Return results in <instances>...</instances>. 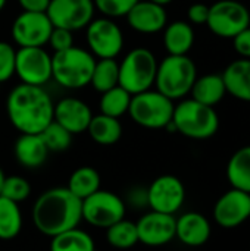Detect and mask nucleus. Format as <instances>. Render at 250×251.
<instances>
[{
  "mask_svg": "<svg viewBox=\"0 0 250 251\" xmlns=\"http://www.w3.org/2000/svg\"><path fill=\"white\" fill-rule=\"evenodd\" d=\"M83 201L66 187L50 188L38 196L32 206V224L38 232L55 237L77 228L83 221Z\"/></svg>",
  "mask_w": 250,
  "mask_h": 251,
  "instance_id": "obj_1",
  "label": "nucleus"
},
{
  "mask_svg": "<svg viewBox=\"0 0 250 251\" xmlns=\"http://www.w3.org/2000/svg\"><path fill=\"white\" fill-rule=\"evenodd\" d=\"M53 101L43 87L19 84L10 90L6 112L21 134H40L53 121Z\"/></svg>",
  "mask_w": 250,
  "mask_h": 251,
  "instance_id": "obj_2",
  "label": "nucleus"
},
{
  "mask_svg": "<svg viewBox=\"0 0 250 251\" xmlns=\"http://www.w3.org/2000/svg\"><path fill=\"white\" fill-rule=\"evenodd\" d=\"M174 131L192 140H208L220 128V118L214 107L193 99L183 100L174 107L171 121Z\"/></svg>",
  "mask_w": 250,
  "mask_h": 251,
  "instance_id": "obj_3",
  "label": "nucleus"
},
{
  "mask_svg": "<svg viewBox=\"0 0 250 251\" xmlns=\"http://www.w3.org/2000/svg\"><path fill=\"white\" fill-rule=\"evenodd\" d=\"M94 65L96 59L90 51L72 46L52 56V78L63 88L78 90L90 85Z\"/></svg>",
  "mask_w": 250,
  "mask_h": 251,
  "instance_id": "obj_4",
  "label": "nucleus"
},
{
  "mask_svg": "<svg viewBox=\"0 0 250 251\" xmlns=\"http://www.w3.org/2000/svg\"><path fill=\"white\" fill-rule=\"evenodd\" d=\"M197 78V68L194 62L186 56L168 54L158 63L155 85L156 90L171 100H178L192 91Z\"/></svg>",
  "mask_w": 250,
  "mask_h": 251,
  "instance_id": "obj_5",
  "label": "nucleus"
},
{
  "mask_svg": "<svg viewBox=\"0 0 250 251\" xmlns=\"http://www.w3.org/2000/svg\"><path fill=\"white\" fill-rule=\"evenodd\" d=\"M158 60L144 47L133 49L119 63V84L131 96L150 90L155 84Z\"/></svg>",
  "mask_w": 250,
  "mask_h": 251,
  "instance_id": "obj_6",
  "label": "nucleus"
},
{
  "mask_svg": "<svg viewBox=\"0 0 250 251\" xmlns=\"http://www.w3.org/2000/svg\"><path fill=\"white\" fill-rule=\"evenodd\" d=\"M174 100L161 94L158 90H147L131 96L128 113L131 119L147 129L167 128L174 115Z\"/></svg>",
  "mask_w": 250,
  "mask_h": 251,
  "instance_id": "obj_7",
  "label": "nucleus"
},
{
  "mask_svg": "<svg viewBox=\"0 0 250 251\" xmlns=\"http://www.w3.org/2000/svg\"><path fill=\"white\" fill-rule=\"evenodd\" d=\"M206 25L217 37L233 40L250 26L249 9L237 0H220L209 6Z\"/></svg>",
  "mask_w": 250,
  "mask_h": 251,
  "instance_id": "obj_8",
  "label": "nucleus"
},
{
  "mask_svg": "<svg viewBox=\"0 0 250 251\" xmlns=\"http://www.w3.org/2000/svg\"><path fill=\"white\" fill-rule=\"evenodd\" d=\"M83 221L96 228H109L115 222L125 218V203L124 200L105 190H97L91 196L83 200Z\"/></svg>",
  "mask_w": 250,
  "mask_h": 251,
  "instance_id": "obj_9",
  "label": "nucleus"
},
{
  "mask_svg": "<svg viewBox=\"0 0 250 251\" xmlns=\"http://www.w3.org/2000/svg\"><path fill=\"white\" fill-rule=\"evenodd\" d=\"M87 44L90 53L99 59H115L124 47L121 28L111 18H96L87 26Z\"/></svg>",
  "mask_w": 250,
  "mask_h": 251,
  "instance_id": "obj_10",
  "label": "nucleus"
},
{
  "mask_svg": "<svg viewBox=\"0 0 250 251\" xmlns=\"http://www.w3.org/2000/svg\"><path fill=\"white\" fill-rule=\"evenodd\" d=\"M15 74L22 84L43 87L52 79V56L44 47H19L16 50Z\"/></svg>",
  "mask_w": 250,
  "mask_h": 251,
  "instance_id": "obj_11",
  "label": "nucleus"
},
{
  "mask_svg": "<svg viewBox=\"0 0 250 251\" xmlns=\"http://www.w3.org/2000/svg\"><path fill=\"white\" fill-rule=\"evenodd\" d=\"M94 10L93 0H50L46 13L53 26L74 32L94 19Z\"/></svg>",
  "mask_w": 250,
  "mask_h": 251,
  "instance_id": "obj_12",
  "label": "nucleus"
},
{
  "mask_svg": "<svg viewBox=\"0 0 250 251\" xmlns=\"http://www.w3.org/2000/svg\"><path fill=\"white\" fill-rule=\"evenodd\" d=\"M147 193V206L150 210L174 215L180 212L186 201V188L180 178L174 175H162L156 178Z\"/></svg>",
  "mask_w": 250,
  "mask_h": 251,
  "instance_id": "obj_13",
  "label": "nucleus"
},
{
  "mask_svg": "<svg viewBox=\"0 0 250 251\" xmlns=\"http://www.w3.org/2000/svg\"><path fill=\"white\" fill-rule=\"evenodd\" d=\"M53 25L46 12H22L12 24V38L19 47H43Z\"/></svg>",
  "mask_w": 250,
  "mask_h": 251,
  "instance_id": "obj_14",
  "label": "nucleus"
},
{
  "mask_svg": "<svg viewBox=\"0 0 250 251\" xmlns=\"http://www.w3.org/2000/svg\"><path fill=\"white\" fill-rule=\"evenodd\" d=\"M212 216L214 221L225 229H233L243 225L250 218L249 193L230 188L217 200Z\"/></svg>",
  "mask_w": 250,
  "mask_h": 251,
  "instance_id": "obj_15",
  "label": "nucleus"
},
{
  "mask_svg": "<svg viewBox=\"0 0 250 251\" xmlns=\"http://www.w3.org/2000/svg\"><path fill=\"white\" fill-rule=\"evenodd\" d=\"M139 243L147 247H162L175 238V216L150 210L136 222Z\"/></svg>",
  "mask_w": 250,
  "mask_h": 251,
  "instance_id": "obj_16",
  "label": "nucleus"
},
{
  "mask_svg": "<svg viewBox=\"0 0 250 251\" xmlns=\"http://www.w3.org/2000/svg\"><path fill=\"white\" fill-rule=\"evenodd\" d=\"M93 118L90 106L75 97H65L53 107V121L68 129L72 135L87 131Z\"/></svg>",
  "mask_w": 250,
  "mask_h": 251,
  "instance_id": "obj_17",
  "label": "nucleus"
},
{
  "mask_svg": "<svg viewBox=\"0 0 250 251\" xmlns=\"http://www.w3.org/2000/svg\"><path fill=\"white\" fill-rule=\"evenodd\" d=\"M212 235L209 219L199 212H187L175 218V238L187 247H202Z\"/></svg>",
  "mask_w": 250,
  "mask_h": 251,
  "instance_id": "obj_18",
  "label": "nucleus"
},
{
  "mask_svg": "<svg viewBox=\"0 0 250 251\" xmlns=\"http://www.w3.org/2000/svg\"><path fill=\"white\" fill-rule=\"evenodd\" d=\"M167 12L164 6H159L149 0H139L127 13L128 25L141 34H155L167 26Z\"/></svg>",
  "mask_w": 250,
  "mask_h": 251,
  "instance_id": "obj_19",
  "label": "nucleus"
},
{
  "mask_svg": "<svg viewBox=\"0 0 250 251\" xmlns=\"http://www.w3.org/2000/svg\"><path fill=\"white\" fill-rule=\"evenodd\" d=\"M13 151L18 163L29 169L40 168L50 153L40 134H21L15 143Z\"/></svg>",
  "mask_w": 250,
  "mask_h": 251,
  "instance_id": "obj_20",
  "label": "nucleus"
},
{
  "mask_svg": "<svg viewBox=\"0 0 250 251\" xmlns=\"http://www.w3.org/2000/svg\"><path fill=\"white\" fill-rule=\"evenodd\" d=\"M225 82L227 94L250 103V59L231 62L221 74Z\"/></svg>",
  "mask_w": 250,
  "mask_h": 251,
  "instance_id": "obj_21",
  "label": "nucleus"
},
{
  "mask_svg": "<svg viewBox=\"0 0 250 251\" xmlns=\"http://www.w3.org/2000/svg\"><path fill=\"white\" fill-rule=\"evenodd\" d=\"M164 46L171 56H186L194 44L193 26L186 21H174L164 28Z\"/></svg>",
  "mask_w": 250,
  "mask_h": 251,
  "instance_id": "obj_22",
  "label": "nucleus"
},
{
  "mask_svg": "<svg viewBox=\"0 0 250 251\" xmlns=\"http://www.w3.org/2000/svg\"><path fill=\"white\" fill-rule=\"evenodd\" d=\"M190 94H192L193 100H196L202 104L215 107L220 101H222V99L227 94V88H225L222 75L208 74L200 78H196Z\"/></svg>",
  "mask_w": 250,
  "mask_h": 251,
  "instance_id": "obj_23",
  "label": "nucleus"
},
{
  "mask_svg": "<svg viewBox=\"0 0 250 251\" xmlns=\"http://www.w3.org/2000/svg\"><path fill=\"white\" fill-rule=\"evenodd\" d=\"M87 132L94 143L100 146H112L122 137V125L118 118H112L103 113L96 116L93 115Z\"/></svg>",
  "mask_w": 250,
  "mask_h": 251,
  "instance_id": "obj_24",
  "label": "nucleus"
},
{
  "mask_svg": "<svg viewBox=\"0 0 250 251\" xmlns=\"http://www.w3.org/2000/svg\"><path fill=\"white\" fill-rule=\"evenodd\" d=\"M225 174L231 188L250 193V146L239 149L230 157Z\"/></svg>",
  "mask_w": 250,
  "mask_h": 251,
  "instance_id": "obj_25",
  "label": "nucleus"
},
{
  "mask_svg": "<svg viewBox=\"0 0 250 251\" xmlns=\"http://www.w3.org/2000/svg\"><path fill=\"white\" fill-rule=\"evenodd\" d=\"M50 251H96V244L88 232L77 226L52 237Z\"/></svg>",
  "mask_w": 250,
  "mask_h": 251,
  "instance_id": "obj_26",
  "label": "nucleus"
},
{
  "mask_svg": "<svg viewBox=\"0 0 250 251\" xmlns=\"http://www.w3.org/2000/svg\"><path fill=\"white\" fill-rule=\"evenodd\" d=\"M66 188L83 201L100 190V175L91 166H81L71 174Z\"/></svg>",
  "mask_w": 250,
  "mask_h": 251,
  "instance_id": "obj_27",
  "label": "nucleus"
},
{
  "mask_svg": "<svg viewBox=\"0 0 250 251\" xmlns=\"http://www.w3.org/2000/svg\"><path fill=\"white\" fill-rule=\"evenodd\" d=\"M22 229V213L18 203L0 196V240L9 241Z\"/></svg>",
  "mask_w": 250,
  "mask_h": 251,
  "instance_id": "obj_28",
  "label": "nucleus"
},
{
  "mask_svg": "<svg viewBox=\"0 0 250 251\" xmlns=\"http://www.w3.org/2000/svg\"><path fill=\"white\" fill-rule=\"evenodd\" d=\"M119 84V63L115 59H99L94 65L90 85L105 93Z\"/></svg>",
  "mask_w": 250,
  "mask_h": 251,
  "instance_id": "obj_29",
  "label": "nucleus"
},
{
  "mask_svg": "<svg viewBox=\"0 0 250 251\" xmlns=\"http://www.w3.org/2000/svg\"><path fill=\"white\" fill-rule=\"evenodd\" d=\"M106 240L113 249L127 250L139 244L137 225L125 218L106 228Z\"/></svg>",
  "mask_w": 250,
  "mask_h": 251,
  "instance_id": "obj_30",
  "label": "nucleus"
},
{
  "mask_svg": "<svg viewBox=\"0 0 250 251\" xmlns=\"http://www.w3.org/2000/svg\"><path fill=\"white\" fill-rule=\"evenodd\" d=\"M130 103H131V94L127 90H124L121 85H116L102 93L100 113L119 119L122 115L128 112Z\"/></svg>",
  "mask_w": 250,
  "mask_h": 251,
  "instance_id": "obj_31",
  "label": "nucleus"
},
{
  "mask_svg": "<svg viewBox=\"0 0 250 251\" xmlns=\"http://www.w3.org/2000/svg\"><path fill=\"white\" fill-rule=\"evenodd\" d=\"M40 137L43 138L47 150L55 151V153L68 150L72 143V134L55 121H52L40 132Z\"/></svg>",
  "mask_w": 250,
  "mask_h": 251,
  "instance_id": "obj_32",
  "label": "nucleus"
},
{
  "mask_svg": "<svg viewBox=\"0 0 250 251\" xmlns=\"http://www.w3.org/2000/svg\"><path fill=\"white\" fill-rule=\"evenodd\" d=\"M29 194H31V185L25 178L18 176V175L4 178L0 196L15 201V203H21V201L27 200L29 197Z\"/></svg>",
  "mask_w": 250,
  "mask_h": 251,
  "instance_id": "obj_33",
  "label": "nucleus"
},
{
  "mask_svg": "<svg viewBox=\"0 0 250 251\" xmlns=\"http://www.w3.org/2000/svg\"><path fill=\"white\" fill-rule=\"evenodd\" d=\"M139 0H93L94 7L106 18L127 16Z\"/></svg>",
  "mask_w": 250,
  "mask_h": 251,
  "instance_id": "obj_34",
  "label": "nucleus"
},
{
  "mask_svg": "<svg viewBox=\"0 0 250 251\" xmlns=\"http://www.w3.org/2000/svg\"><path fill=\"white\" fill-rule=\"evenodd\" d=\"M16 50L12 44L0 41V82H6L15 74Z\"/></svg>",
  "mask_w": 250,
  "mask_h": 251,
  "instance_id": "obj_35",
  "label": "nucleus"
},
{
  "mask_svg": "<svg viewBox=\"0 0 250 251\" xmlns=\"http://www.w3.org/2000/svg\"><path fill=\"white\" fill-rule=\"evenodd\" d=\"M49 44L50 47L56 51H63L69 47L74 46V37H72V31L65 29V28H56L53 26L50 38H49Z\"/></svg>",
  "mask_w": 250,
  "mask_h": 251,
  "instance_id": "obj_36",
  "label": "nucleus"
},
{
  "mask_svg": "<svg viewBox=\"0 0 250 251\" xmlns=\"http://www.w3.org/2000/svg\"><path fill=\"white\" fill-rule=\"evenodd\" d=\"M189 21L194 25H206L209 16V6L205 3H193L187 10Z\"/></svg>",
  "mask_w": 250,
  "mask_h": 251,
  "instance_id": "obj_37",
  "label": "nucleus"
},
{
  "mask_svg": "<svg viewBox=\"0 0 250 251\" xmlns=\"http://www.w3.org/2000/svg\"><path fill=\"white\" fill-rule=\"evenodd\" d=\"M233 44H234L236 51L243 59H250V26L245 28L242 32H239L233 38Z\"/></svg>",
  "mask_w": 250,
  "mask_h": 251,
  "instance_id": "obj_38",
  "label": "nucleus"
},
{
  "mask_svg": "<svg viewBox=\"0 0 250 251\" xmlns=\"http://www.w3.org/2000/svg\"><path fill=\"white\" fill-rule=\"evenodd\" d=\"M24 12H46L50 0H18Z\"/></svg>",
  "mask_w": 250,
  "mask_h": 251,
  "instance_id": "obj_39",
  "label": "nucleus"
},
{
  "mask_svg": "<svg viewBox=\"0 0 250 251\" xmlns=\"http://www.w3.org/2000/svg\"><path fill=\"white\" fill-rule=\"evenodd\" d=\"M149 1H153V3H156V4H159V6H167V4H169L172 0H149Z\"/></svg>",
  "mask_w": 250,
  "mask_h": 251,
  "instance_id": "obj_40",
  "label": "nucleus"
},
{
  "mask_svg": "<svg viewBox=\"0 0 250 251\" xmlns=\"http://www.w3.org/2000/svg\"><path fill=\"white\" fill-rule=\"evenodd\" d=\"M4 178H6V175H4V172H3V169L0 168V193H1V187H3V182H4Z\"/></svg>",
  "mask_w": 250,
  "mask_h": 251,
  "instance_id": "obj_41",
  "label": "nucleus"
},
{
  "mask_svg": "<svg viewBox=\"0 0 250 251\" xmlns=\"http://www.w3.org/2000/svg\"><path fill=\"white\" fill-rule=\"evenodd\" d=\"M6 1H7V0H0V12L3 10V7H4V4H6Z\"/></svg>",
  "mask_w": 250,
  "mask_h": 251,
  "instance_id": "obj_42",
  "label": "nucleus"
},
{
  "mask_svg": "<svg viewBox=\"0 0 250 251\" xmlns=\"http://www.w3.org/2000/svg\"><path fill=\"white\" fill-rule=\"evenodd\" d=\"M249 196H250V193H249Z\"/></svg>",
  "mask_w": 250,
  "mask_h": 251,
  "instance_id": "obj_43",
  "label": "nucleus"
}]
</instances>
